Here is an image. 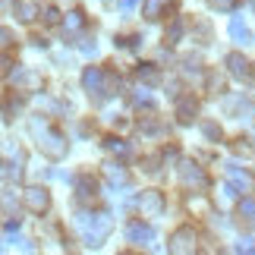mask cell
I'll return each mask as SVG.
<instances>
[{
  "mask_svg": "<svg viewBox=\"0 0 255 255\" xmlns=\"http://www.w3.org/2000/svg\"><path fill=\"white\" fill-rule=\"evenodd\" d=\"M252 9H255V0H252Z\"/></svg>",
  "mask_w": 255,
  "mask_h": 255,
  "instance_id": "cell-32",
  "label": "cell"
},
{
  "mask_svg": "<svg viewBox=\"0 0 255 255\" xmlns=\"http://www.w3.org/2000/svg\"><path fill=\"white\" fill-rule=\"evenodd\" d=\"M240 0H211V6L218 9V13H230V9H237Z\"/></svg>",
  "mask_w": 255,
  "mask_h": 255,
  "instance_id": "cell-24",
  "label": "cell"
},
{
  "mask_svg": "<svg viewBox=\"0 0 255 255\" xmlns=\"http://www.w3.org/2000/svg\"><path fill=\"white\" fill-rule=\"evenodd\" d=\"M111 85H114V76L111 73H104L101 66H88V70L82 73V88L92 98H104V95H111Z\"/></svg>",
  "mask_w": 255,
  "mask_h": 255,
  "instance_id": "cell-3",
  "label": "cell"
},
{
  "mask_svg": "<svg viewBox=\"0 0 255 255\" xmlns=\"http://www.w3.org/2000/svg\"><path fill=\"white\" fill-rule=\"evenodd\" d=\"M135 104H151V95L145 92V88H139V92H135V98H132Z\"/></svg>",
  "mask_w": 255,
  "mask_h": 255,
  "instance_id": "cell-27",
  "label": "cell"
},
{
  "mask_svg": "<svg viewBox=\"0 0 255 255\" xmlns=\"http://www.w3.org/2000/svg\"><path fill=\"white\" fill-rule=\"evenodd\" d=\"M158 237V230L151 227V224H142V221H132L129 227H126V240L135 243V246H145V243H151Z\"/></svg>",
  "mask_w": 255,
  "mask_h": 255,
  "instance_id": "cell-9",
  "label": "cell"
},
{
  "mask_svg": "<svg viewBox=\"0 0 255 255\" xmlns=\"http://www.w3.org/2000/svg\"><path fill=\"white\" fill-rule=\"evenodd\" d=\"M0 211H6L9 218H19V199L13 189H3L0 192Z\"/></svg>",
  "mask_w": 255,
  "mask_h": 255,
  "instance_id": "cell-18",
  "label": "cell"
},
{
  "mask_svg": "<svg viewBox=\"0 0 255 255\" xmlns=\"http://www.w3.org/2000/svg\"><path fill=\"white\" fill-rule=\"evenodd\" d=\"M202 132L208 135L211 142H218V139H221V126H218V123H205V126H202Z\"/></svg>",
  "mask_w": 255,
  "mask_h": 255,
  "instance_id": "cell-25",
  "label": "cell"
},
{
  "mask_svg": "<svg viewBox=\"0 0 255 255\" xmlns=\"http://www.w3.org/2000/svg\"><path fill=\"white\" fill-rule=\"evenodd\" d=\"M255 189V176L240 167V164H227V195H249Z\"/></svg>",
  "mask_w": 255,
  "mask_h": 255,
  "instance_id": "cell-4",
  "label": "cell"
},
{
  "mask_svg": "<svg viewBox=\"0 0 255 255\" xmlns=\"http://www.w3.org/2000/svg\"><path fill=\"white\" fill-rule=\"evenodd\" d=\"M180 35H183V19L176 16L173 22H170V28H167V44H173V41H180Z\"/></svg>",
  "mask_w": 255,
  "mask_h": 255,
  "instance_id": "cell-23",
  "label": "cell"
},
{
  "mask_svg": "<svg viewBox=\"0 0 255 255\" xmlns=\"http://www.w3.org/2000/svg\"><path fill=\"white\" fill-rule=\"evenodd\" d=\"M13 9H16V16L22 19V22H32V19L38 16V6L32 3V0H16V6H13Z\"/></svg>",
  "mask_w": 255,
  "mask_h": 255,
  "instance_id": "cell-20",
  "label": "cell"
},
{
  "mask_svg": "<svg viewBox=\"0 0 255 255\" xmlns=\"http://www.w3.org/2000/svg\"><path fill=\"white\" fill-rule=\"evenodd\" d=\"M104 176H107V183H111V186H129V173H126L123 164L107 161L104 164Z\"/></svg>",
  "mask_w": 255,
  "mask_h": 255,
  "instance_id": "cell-13",
  "label": "cell"
},
{
  "mask_svg": "<svg viewBox=\"0 0 255 255\" xmlns=\"http://www.w3.org/2000/svg\"><path fill=\"white\" fill-rule=\"evenodd\" d=\"M104 148L111 151V154H120V158H123V154L129 151V145H126L123 139H117V135H107V139H104Z\"/></svg>",
  "mask_w": 255,
  "mask_h": 255,
  "instance_id": "cell-21",
  "label": "cell"
},
{
  "mask_svg": "<svg viewBox=\"0 0 255 255\" xmlns=\"http://www.w3.org/2000/svg\"><path fill=\"white\" fill-rule=\"evenodd\" d=\"M79 51H82V54H95V51H98V44L85 38V41H79Z\"/></svg>",
  "mask_w": 255,
  "mask_h": 255,
  "instance_id": "cell-28",
  "label": "cell"
},
{
  "mask_svg": "<svg viewBox=\"0 0 255 255\" xmlns=\"http://www.w3.org/2000/svg\"><path fill=\"white\" fill-rule=\"evenodd\" d=\"M230 38L237 44H252V32H249V25L243 22V16H233L230 19Z\"/></svg>",
  "mask_w": 255,
  "mask_h": 255,
  "instance_id": "cell-14",
  "label": "cell"
},
{
  "mask_svg": "<svg viewBox=\"0 0 255 255\" xmlns=\"http://www.w3.org/2000/svg\"><path fill=\"white\" fill-rule=\"evenodd\" d=\"M13 41V35H9V28H0V47H9Z\"/></svg>",
  "mask_w": 255,
  "mask_h": 255,
  "instance_id": "cell-29",
  "label": "cell"
},
{
  "mask_svg": "<svg viewBox=\"0 0 255 255\" xmlns=\"http://www.w3.org/2000/svg\"><path fill=\"white\" fill-rule=\"evenodd\" d=\"M164 6H167V0H142V16L145 19H161Z\"/></svg>",
  "mask_w": 255,
  "mask_h": 255,
  "instance_id": "cell-19",
  "label": "cell"
},
{
  "mask_svg": "<svg viewBox=\"0 0 255 255\" xmlns=\"http://www.w3.org/2000/svg\"><path fill=\"white\" fill-rule=\"evenodd\" d=\"M76 224H79V230H82V237L88 246H101V243L111 237V230H114V221H111V214H79L76 218Z\"/></svg>",
  "mask_w": 255,
  "mask_h": 255,
  "instance_id": "cell-2",
  "label": "cell"
},
{
  "mask_svg": "<svg viewBox=\"0 0 255 255\" xmlns=\"http://www.w3.org/2000/svg\"><path fill=\"white\" fill-rule=\"evenodd\" d=\"M135 208L142 211V218H161L164 208H167L164 192H158V189H142L139 195H135Z\"/></svg>",
  "mask_w": 255,
  "mask_h": 255,
  "instance_id": "cell-5",
  "label": "cell"
},
{
  "mask_svg": "<svg viewBox=\"0 0 255 255\" xmlns=\"http://www.w3.org/2000/svg\"><path fill=\"white\" fill-rule=\"evenodd\" d=\"M135 76H139L145 85H158L161 82V70L154 63H139V66H135Z\"/></svg>",
  "mask_w": 255,
  "mask_h": 255,
  "instance_id": "cell-17",
  "label": "cell"
},
{
  "mask_svg": "<svg viewBox=\"0 0 255 255\" xmlns=\"http://www.w3.org/2000/svg\"><path fill=\"white\" fill-rule=\"evenodd\" d=\"M195 114H199V101H195L192 95L180 98V104H176V120H180V123H192Z\"/></svg>",
  "mask_w": 255,
  "mask_h": 255,
  "instance_id": "cell-11",
  "label": "cell"
},
{
  "mask_svg": "<svg viewBox=\"0 0 255 255\" xmlns=\"http://www.w3.org/2000/svg\"><path fill=\"white\" fill-rule=\"evenodd\" d=\"M9 82H13L16 88H41V76L25 70V66H16V70L9 73Z\"/></svg>",
  "mask_w": 255,
  "mask_h": 255,
  "instance_id": "cell-10",
  "label": "cell"
},
{
  "mask_svg": "<svg viewBox=\"0 0 255 255\" xmlns=\"http://www.w3.org/2000/svg\"><path fill=\"white\" fill-rule=\"evenodd\" d=\"M237 252H255V246H252V240H243L240 246H237Z\"/></svg>",
  "mask_w": 255,
  "mask_h": 255,
  "instance_id": "cell-31",
  "label": "cell"
},
{
  "mask_svg": "<svg viewBox=\"0 0 255 255\" xmlns=\"http://www.w3.org/2000/svg\"><path fill=\"white\" fill-rule=\"evenodd\" d=\"M76 195H79V202H95L98 199V183L92 176H79V183H76Z\"/></svg>",
  "mask_w": 255,
  "mask_h": 255,
  "instance_id": "cell-15",
  "label": "cell"
},
{
  "mask_svg": "<svg viewBox=\"0 0 255 255\" xmlns=\"http://www.w3.org/2000/svg\"><path fill=\"white\" fill-rule=\"evenodd\" d=\"M57 19H60V9H57V6H44V22H47V25H54Z\"/></svg>",
  "mask_w": 255,
  "mask_h": 255,
  "instance_id": "cell-26",
  "label": "cell"
},
{
  "mask_svg": "<svg viewBox=\"0 0 255 255\" xmlns=\"http://www.w3.org/2000/svg\"><path fill=\"white\" fill-rule=\"evenodd\" d=\"M135 3H139V0H120V9H123V13H132Z\"/></svg>",
  "mask_w": 255,
  "mask_h": 255,
  "instance_id": "cell-30",
  "label": "cell"
},
{
  "mask_svg": "<svg viewBox=\"0 0 255 255\" xmlns=\"http://www.w3.org/2000/svg\"><path fill=\"white\" fill-rule=\"evenodd\" d=\"M85 28V13H79V9H73V13L63 16V35L66 38H76Z\"/></svg>",
  "mask_w": 255,
  "mask_h": 255,
  "instance_id": "cell-12",
  "label": "cell"
},
{
  "mask_svg": "<svg viewBox=\"0 0 255 255\" xmlns=\"http://www.w3.org/2000/svg\"><path fill=\"white\" fill-rule=\"evenodd\" d=\"M180 183L186 186V189H192V192H202V189H208V173H205L199 164L183 161L180 164Z\"/></svg>",
  "mask_w": 255,
  "mask_h": 255,
  "instance_id": "cell-7",
  "label": "cell"
},
{
  "mask_svg": "<svg viewBox=\"0 0 255 255\" xmlns=\"http://www.w3.org/2000/svg\"><path fill=\"white\" fill-rule=\"evenodd\" d=\"M240 218L255 221V202L249 199V195H243V199H240Z\"/></svg>",
  "mask_w": 255,
  "mask_h": 255,
  "instance_id": "cell-22",
  "label": "cell"
},
{
  "mask_svg": "<svg viewBox=\"0 0 255 255\" xmlns=\"http://www.w3.org/2000/svg\"><path fill=\"white\" fill-rule=\"evenodd\" d=\"M195 249V230L192 227H180V230H173L170 233V240H167V252L170 255H192Z\"/></svg>",
  "mask_w": 255,
  "mask_h": 255,
  "instance_id": "cell-6",
  "label": "cell"
},
{
  "mask_svg": "<svg viewBox=\"0 0 255 255\" xmlns=\"http://www.w3.org/2000/svg\"><path fill=\"white\" fill-rule=\"evenodd\" d=\"M25 208L32 214H47V208H51V192H47L44 186H32V189H25Z\"/></svg>",
  "mask_w": 255,
  "mask_h": 255,
  "instance_id": "cell-8",
  "label": "cell"
},
{
  "mask_svg": "<svg viewBox=\"0 0 255 255\" xmlns=\"http://www.w3.org/2000/svg\"><path fill=\"white\" fill-rule=\"evenodd\" d=\"M28 126H32V135L38 139V148H41L47 158L57 161V158H63V154H66V139L57 129L47 126L44 117H32V123H28Z\"/></svg>",
  "mask_w": 255,
  "mask_h": 255,
  "instance_id": "cell-1",
  "label": "cell"
},
{
  "mask_svg": "<svg viewBox=\"0 0 255 255\" xmlns=\"http://www.w3.org/2000/svg\"><path fill=\"white\" fill-rule=\"evenodd\" d=\"M227 70H230V76H237V79H246L249 76V60L243 54H230L227 57Z\"/></svg>",
  "mask_w": 255,
  "mask_h": 255,
  "instance_id": "cell-16",
  "label": "cell"
}]
</instances>
